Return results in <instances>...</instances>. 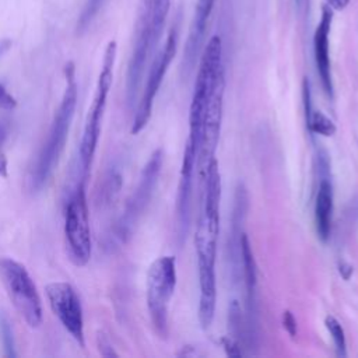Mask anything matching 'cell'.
Wrapping results in <instances>:
<instances>
[{"label": "cell", "mask_w": 358, "mask_h": 358, "mask_svg": "<svg viewBox=\"0 0 358 358\" xmlns=\"http://www.w3.org/2000/svg\"><path fill=\"white\" fill-rule=\"evenodd\" d=\"M64 78H66V87H64L60 105L55 112L46 140L31 169L29 183L34 192H39L52 176L60 159V155L64 150L70 126L74 117V110H76L77 96H78V87L76 80V66L73 62H69L64 66Z\"/></svg>", "instance_id": "cell-1"}, {"label": "cell", "mask_w": 358, "mask_h": 358, "mask_svg": "<svg viewBox=\"0 0 358 358\" xmlns=\"http://www.w3.org/2000/svg\"><path fill=\"white\" fill-rule=\"evenodd\" d=\"M116 55H117V43L116 41H109L103 52L102 67L98 76L95 94L87 115V120H85V126H84V131L80 143V161H81L84 173L88 172L92 164L96 145L99 141L108 95L113 83V69H115Z\"/></svg>", "instance_id": "cell-2"}, {"label": "cell", "mask_w": 358, "mask_h": 358, "mask_svg": "<svg viewBox=\"0 0 358 358\" xmlns=\"http://www.w3.org/2000/svg\"><path fill=\"white\" fill-rule=\"evenodd\" d=\"M176 259L173 256L155 259L147 271V308L152 327L161 338H166L169 331L168 306L176 288Z\"/></svg>", "instance_id": "cell-3"}, {"label": "cell", "mask_w": 358, "mask_h": 358, "mask_svg": "<svg viewBox=\"0 0 358 358\" xmlns=\"http://www.w3.org/2000/svg\"><path fill=\"white\" fill-rule=\"evenodd\" d=\"M0 280L25 323L32 329L39 327L43 320L41 296L25 266L11 257H0Z\"/></svg>", "instance_id": "cell-4"}, {"label": "cell", "mask_w": 358, "mask_h": 358, "mask_svg": "<svg viewBox=\"0 0 358 358\" xmlns=\"http://www.w3.org/2000/svg\"><path fill=\"white\" fill-rule=\"evenodd\" d=\"M162 157L164 152L161 148H158L150 155L148 161L145 162L140 173L138 183L131 196L127 199L123 214L120 215L113 228V238L119 243H126L131 238L141 215L147 210L162 169Z\"/></svg>", "instance_id": "cell-5"}, {"label": "cell", "mask_w": 358, "mask_h": 358, "mask_svg": "<svg viewBox=\"0 0 358 358\" xmlns=\"http://www.w3.org/2000/svg\"><path fill=\"white\" fill-rule=\"evenodd\" d=\"M64 238L71 263L77 267L85 266L91 259L92 243L84 179L77 185L69 199L64 214Z\"/></svg>", "instance_id": "cell-6"}, {"label": "cell", "mask_w": 358, "mask_h": 358, "mask_svg": "<svg viewBox=\"0 0 358 358\" xmlns=\"http://www.w3.org/2000/svg\"><path fill=\"white\" fill-rule=\"evenodd\" d=\"M155 48L157 45L154 43L151 34V0H140L134 45L126 76V99L130 108L136 102L148 56Z\"/></svg>", "instance_id": "cell-7"}, {"label": "cell", "mask_w": 358, "mask_h": 358, "mask_svg": "<svg viewBox=\"0 0 358 358\" xmlns=\"http://www.w3.org/2000/svg\"><path fill=\"white\" fill-rule=\"evenodd\" d=\"M176 49H178V29L172 28L168 34L164 48L159 50V53L155 56V59L151 63L145 87L131 123V130H130L131 134H138L147 126L152 113L154 99L158 94V90L162 84L166 70L176 55Z\"/></svg>", "instance_id": "cell-8"}, {"label": "cell", "mask_w": 358, "mask_h": 358, "mask_svg": "<svg viewBox=\"0 0 358 358\" xmlns=\"http://www.w3.org/2000/svg\"><path fill=\"white\" fill-rule=\"evenodd\" d=\"M45 292L53 315L74 341L84 348V315L81 301L74 287L66 281H55L45 287Z\"/></svg>", "instance_id": "cell-9"}, {"label": "cell", "mask_w": 358, "mask_h": 358, "mask_svg": "<svg viewBox=\"0 0 358 358\" xmlns=\"http://www.w3.org/2000/svg\"><path fill=\"white\" fill-rule=\"evenodd\" d=\"M224 90H225V78L218 83L213 94L210 95L203 115L201 123V137L197 154V165L206 171L210 159L214 158L222 122V105H224Z\"/></svg>", "instance_id": "cell-10"}, {"label": "cell", "mask_w": 358, "mask_h": 358, "mask_svg": "<svg viewBox=\"0 0 358 358\" xmlns=\"http://www.w3.org/2000/svg\"><path fill=\"white\" fill-rule=\"evenodd\" d=\"M197 148L186 140L182 166H180V178L178 185L176 194V222H178V236L183 241L187 235L190 227V211H192V183H193V172L197 164Z\"/></svg>", "instance_id": "cell-11"}, {"label": "cell", "mask_w": 358, "mask_h": 358, "mask_svg": "<svg viewBox=\"0 0 358 358\" xmlns=\"http://www.w3.org/2000/svg\"><path fill=\"white\" fill-rule=\"evenodd\" d=\"M249 208V194L243 183H238L234 194V206L231 215V229L228 236V259L231 264V277L234 282L241 280L242 274V253H241V239L245 234L243 227Z\"/></svg>", "instance_id": "cell-12"}, {"label": "cell", "mask_w": 358, "mask_h": 358, "mask_svg": "<svg viewBox=\"0 0 358 358\" xmlns=\"http://www.w3.org/2000/svg\"><path fill=\"white\" fill-rule=\"evenodd\" d=\"M333 21V11L330 6L322 7V17L315 29L313 35V53L317 74L322 83V87L329 98H333V80H331V70H330V56H329V35Z\"/></svg>", "instance_id": "cell-13"}, {"label": "cell", "mask_w": 358, "mask_h": 358, "mask_svg": "<svg viewBox=\"0 0 358 358\" xmlns=\"http://www.w3.org/2000/svg\"><path fill=\"white\" fill-rule=\"evenodd\" d=\"M215 0H197L193 21L190 25L189 36L183 50V62H182V71L185 76H189L194 67L197 55L200 52L204 34L207 29V22L210 20L211 11L214 8Z\"/></svg>", "instance_id": "cell-14"}, {"label": "cell", "mask_w": 358, "mask_h": 358, "mask_svg": "<svg viewBox=\"0 0 358 358\" xmlns=\"http://www.w3.org/2000/svg\"><path fill=\"white\" fill-rule=\"evenodd\" d=\"M333 186L330 179H320L315 199V227L317 238L327 242L331 232Z\"/></svg>", "instance_id": "cell-15"}, {"label": "cell", "mask_w": 358, "mask_h": 358, "mask_svg": "<svg viewBox=\"0 0 358 358\" xmlns=\"http://www.w3.org/2000/svg\"><path fill=\"white\" fill-rule=\"evenodd\" d=\"M228 336L238 340L242 345L245 343V315L242 313L238 299H231L228 305ZM245 350V347H243Z\"/></svg>", "instance_id": "cell-16"}, {"label": "cell", "mask_w": 358, "mask_h": 358, "mask_svg": "<svg viewBox=\"0 0 358 358\" xmlns=\"http://www.w3.org/2000/svg\"><path fill=\"white\" fill-rule=\"evenodd\" d=\"M169 8L171 0H151V34L155 45H158L162 35Z\"/></svg>", "instance_id": "cell-17"}, {"label": "cell", "mask_w": 358, "mask_h": 358, "mask_svg": "<svg viewBox=\"0 0 358 358\" xmlns=\"http://www.w3.org/2000/svg\"><path fill=\"white\" fill-rule=\"evenodd\" d=\"M324 326L327 329V331L330 333L333 343L336 345V351L338 357H347V343H345V333L344 329L341 326V323L333 316V315H327L324 317Z\"/></svg>", "instance_id": "cell-18"}, {"label": "cell", "mask_w": 358, "mask_h": 358, "mask_svg": "<svg viewBox=\"0 0 358 358\" xmlns=\"http://www.w3.org/2000/svg\"><path fill=\"white\" fill-rule=\"evenodd\" d=\"M308 130L315 134L330 137L337 131V127H336V123L329 116H326L323 112L312 110Z\"/></svg>", "instance_id": "cell-19"}, {"label": "cell", "mask_w": 358, "mask_h": 358, "mask_svg": "<svg viewBox=\"0 0 358 358\" xmlns=\"http://www.w3.org/2000/svg\"><path fill=\"white\" fill-rule=\"evenodd\" d=\"M105 1L106 0H87L85 1L84 8L77 21V34H83L88 29V27L92 24V21L95 20L96 14L99 13V10L102 8Z\"/></svg>", "instance_id": "cell-20"}, {"label": "cell", "mask_w": 358, "mask_h": 358, "mask_svg": "<svg viewBox=\"0 0 358 358\" xmlns=\"http://www.w3.org/2000/svg\"><path fill=\"white\" fill-rule=\"evenodd\" d=\"M0 333H1V338L4 343V348H6V355L7 357H15V344H14V337H13V330L10 323L7 322L6 317L0 319Z\"/></svg>", "instance_id": "cell-21"}, {"label": "cell", "mask_w": 358, "mask_h": 358, "mask_svg": "<svg viewBox=\"0 0 358 358\" xmlns=\"http://www.w3.org/2000/svg\"><path fill=\"white\" fill-rule=\"evenodd\" d=\"M221 344H222V348H224L225 354L228 357H231V358H241V357H243L246 354L245 350H243V345L238 340L232 338L231 336L222 337L221 338Z\"/></svg>", "instance_id": "cell-22"}, {"label": "cell", "mask_w": 358, "mask_h": 358, "mask_svg": "<svg viewBox=\"0 0 358 358\" xmlns=\"http://www.w3.org/2000/svg\"><path fill=\"white\" fill-rule=\"evenodd\" d=\"M96 343H98V350H99V354L102 357H106V358H112V357H119V354L115 351L108 334H105L103 331H98L96 334Z\"/></svg>", "instance_id": "cell-23"}, {"label": "cell", "mask_w": 358, "mask_h": 358, "mask_svg": "<svg viewBox=\"0 0 358 358\" xmlns=\"http://www.w3.org/2000/svg\"><path fill=\"white\" fill-rule=\"evenodd\" d=\"M316 168L320 179H330V158L324 150H319L316 155Z\"/></svg>", "instance_id": "cell-24"}, {"label": "cell", "mask_w": 358, "mask_h": 358, "mask_svg": "<svg viewBox=\"0 0 358 358\" xmlns=\"http://www.w3.org/2000/svg\"><path fill=\"white\" fill-rule=\"evenodd\" d=\"M282 327L289 334V337L295 338L296 331H298V326H296V319H295L294 313L289 309L282 312Z\"/></svg>", "instance_id": "cell-25"}, {"label": "cell", "mask_w": 358, "mask_h": 358, "mask_svg": "<svg viewBox=\"0 0 358 358\" xmlns=\"http://www.w3.org/2000/svg\"><path fill=\"white\" fill-rule=\"evenodd\" d=\"M15 106H17V99L0 83V109L13 110Z\"/></svg>", "instance_id": "cell-26"}, {"label": "cell", "mask_w": 358, "mask_h": 358, "mask_svg": "<svg viewBox=\"0 0 358 358\" xmlns=\"http://www.w3.org/2000/svg\"><path fill=\"white\" fill-rule=\"evenodd\" d=\"M176 355L178 357H185V358H194V357H203V352L199 351L193 345H183Z\"/></svg>", "instance_id": "cell-27"}, {"label": "cell", "mask_w": 358, "mask_h": 358, "mask_svg": "<svg viewBox=\"0 0 358 358\" xmlns=\"http://www.w3.org/2000/svg\"><path fill=\"white\" fill-rule=\"evenodd\" d=\"M338 273H340V275L347 281V280H350V277L352 275L354 267H352L350 263L341 260V262H338Z\"/></svg>", "instance_id": "cell-28"}, {"label": "cell", "mask_w": 358, "mask_h": 358, "mask_svg": "<svg viewBox=\"0 0 358 358\" xmlns=\"http://www.w3.org/2000/svg\"><path fill=\"white\" fill-rule=\"evenodd\" d=\"M326 1H327V6H330L334 10H344L350 3V0H326Z\"/></svg>", "instance_id": "cell-29"}, {"label": "cell", "mask_w": 358, "mask_h": 358, "mask_svg": "<svg viewBox=\"0 0 358 358\" xmlns=\"http://www.w3.org/2000/svg\"><path fill=\"white\" fill-rule=\"evenodd\" d=\"M6 169H7V162H6V158L4 157H0V173L1 175H7V172H6Z\"/></svg>", "instance_id": "cell-30"}, {"label": "cell", "mask_w": 358, "mask_h": 358, "mask_svg": "<svg viewBox=\"0 0 358 358\" xmlns=\"http://www.w3.org/2000/svg\"><path fill=\"white\" fill-rule=\"evenodd\" d=\"M6 134H7V129H6V126L0 124V144L3 143V140H4Z\"/></svg>", "instance_id": "cell-31"}]
</instances>
